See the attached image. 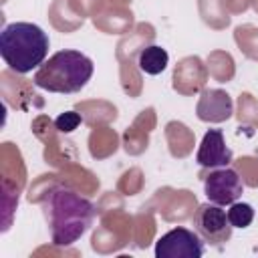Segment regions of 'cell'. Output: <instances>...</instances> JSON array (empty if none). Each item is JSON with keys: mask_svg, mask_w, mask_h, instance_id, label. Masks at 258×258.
<instances>
[{"mask_svg": "<svg viewBox=\"0 0 258 258\" xmlns=\"http://www.w3.org/2000/svg\"><path fill=\"white\" fill-rule=\"evenodd\" d=\"M44 218L54 246L67 248L81 240L95 220V204L67 185H54L42 198Z\"/></svg>", "mask_w": 258, "mask_h": 258, "instance_id": "1", "label": "cell"}, {"mask_svg": "<svg viewBox=\"0 0 258 258\" xmlns=\"http://www.w3.org/2000/svg\"><path fill=\"white\" fill-rule=\"evenodd\" d=\"M48 34L32 22H10L0 32V56L18 75L38 69L48 54Z\"/></svg>", "mask_w": 258, "mask_h": 258, "instance_id": "2", "label": "cell"}, {"mask_svg": "<svg viewBox=\"0 0 258 258\" xmlns=\"http://www.w3.org/2000/svg\"><path fill=\"white\" fill-rule=\"evenodd\" d=\"M93 71L95 64L87 54H83L81 50L64 48L44 60L36 69L32 81L38 89H44L48 93L73 95L87 87Z\"/></svg>", "mask_w": 258, "mask_h": 258, "instance_id": "3", "label": "cell"}, {"mask_svg": "<svg viewBox=\"0 0 258 258\" xmlns=\"http://www.w3.org/2000/svg\"><path fill=\"white\" fill-rule=\"evenodd\" d=\"M191 222L202 240L212 246H224L232 238L234 226L228 220V212L220 204H214L210 200L206 204H200Z\"/></svg>", "mask_w": 258, "mask_h": 258, "instance_id": "4", "label": "cell"}, {"mask_svg": "<svg viewBox=\"0 0 258 258\" xmlns=\"http://www.w3.org/2000/svg\"><path fill=\"white\" fill-rule=\"evenodd\" d=\"M155 256L157 258H202L204 240L194 230L173 228L157 238Z\"/></svg>", "mask_w": 258, "mask_h": 258, "instance_id": "5", "label": "cell"}, {"mask_svg": "<svg viewBox=\"0 0 258 258\" xmlns=\"http://www.w3.org/2000/svg\"><path fill=\"white\" fill-rule=\"evenodd\" d=\"M204 194L214 204L230 206L244 194V181L230 165L216 167L204 177Z\"/></svg>", "mask_w": 258, "mask_h": 258, "instance_id": "6", "label": "cell"}, {"mask_svg": "<svg viewBox=\"0 0 258 258\" xmlns=\"http://www.w3.org/2000/svg\"><path fill=\"white\" fill-rule=\"evenodd\" d=\"M232 149L226 143L224 131L222 129H208L202 137V143L196 153V161L202 167L216 169V167H226L232 163Z\"/></svg>", "mask_w": 258, "mask_h": 258, "instance_id": "7", "label": "cell"}, {"mask_svg": "<svg viewBox=\"0 0 258 258\" xmlns=\"http://www.w3.org/2000/svg\"><path fill=\"white\" fill-rule=\"evenodd\" d=\"M232 113H234V101L226 91H222V89L202 91L198 105H196V115L200 121L222 123V121H228L232 117Z\"/></svg>", "mask_w": 258, "mask_h": 258, "instance_id": "8", "label": "cell"}, {"mask_svg": "<svg viewBox=\"0 0 258 258\" xmlns=\"http://www.w3.org/2000/svg\"><path fill=\"white\" fill-rule=\"evenodd\" d=\"M167 64H169V54L159 44L145 46L137 56V67L145 75H159V73H163L167 69Z\"/></svg>", "mask_w": 258, "mask_h": 258, "instance_id": "9", "label": "cell"}, {"mask_svg": "<svg viewBox=\"0 0 258 258\" xmlns=\"http://www.w3.org/2000/svg\"><path fill=\"white\" fill-rule=\"evenodd\" d=\"M226 212H228V220H230V224L234 228H242L244 230L254 220V208L250 204H246V202H238L236 200L234 204H230V208Z\"/></svg>", "mask_w": 258, "mask_h": 258, "instance_id": "10", "label": "cell"}, {"mask_svg": "<svg viewBox=\"0 0 258 258\" xmlns=\"http://www.w3.org/2000/svg\"><path fill=\"white\" fill-rule=\"evenodd\" d=\"M81 123H83V119H81V115L75 113V111H64V113H60V115L54 119V127H56L60 133H73Z\"/></svg>", "mask_w": 258, "mask_h": 258, "instance_id": "11", "label": "cell"}]
</instances>
